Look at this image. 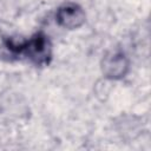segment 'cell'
Here are the masks:
<instances>
[{
  "instance_id": "6da1fadb",
  "label": "cell",
  "mask_w": 151,
  "mask_h": 151,
  "mask_svg": "<svg viewBox=\"0 0 151 151\" xmlns=\"http://www.w3.org/2000/svg\"><path fill=\"white\" fill-rule=\"evenodd\" d=\"M22 54L35 66H46L52 59V44L44 32L34 33L28 40H22L19 55Z\"/></svg>"
},
{
  "instance_id": "7a4b0ae2",
  "label": "cell",
  "mask_w": 151,
  "mask_h": 151,
  "mask_svg": "<svg viewBox=\"0 0 151 151\" xmlns=\"http://www.w3.org/2000/svg\"><path fill=\"white\" fill-rule=\"evenodd\" d=\"M100 65L104 77L111 80H119L124 78L130 70V61L120 51H111L106 53Z\"/></svg>"
},
{
  "instance_id": "3957f363",
  "label": "cell",
  "mask_w": 151,
  "mask_h": 151,
  "mask_svg": "<svg viewBox=\"0 0 151 151\" xmlns=\"http://www.w3.org/2000/svg\"><path fill=\"white\" fill-rule=\"evenodd\" d=\"M55 20L58 25L64 28L76 29L84 25L86 20V14L79 5L74 2H67L61 5L57 9Z\"/></svg>"
},
{
  "instance_id": "277c9868",
  "label": "cell",
  "mask_w": 151,
  "mask_h": 151,
  "mask_svg": "<svg viewBox=\"0 0 151 151\" xmlns=\"http://www.w3.org/2000/svg\"><path fill=\"white\" fill-rule=\"evenodd\" d=\"M18 0H0V20L9 22L14 20L19 14Z\"/></svg>"
}]
</instances>
